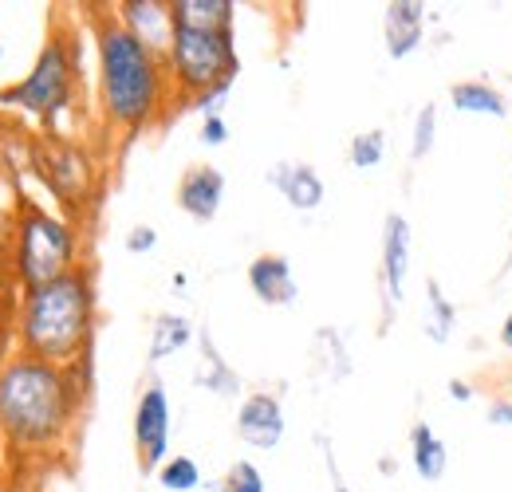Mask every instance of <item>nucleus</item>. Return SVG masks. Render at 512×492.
<instances>
[{"instance_id": "nucleus-23", "label": "nucleus", "mask_w": 512, "mask_h": 492, "mask_svg": "<svg viewBox=\"0 0 512 492\" xmlns=\"http://www.w3.org/2000/svg\"><path fill=\"white\" fill-rule=\"evenodd\" d=\"M434 134H438V107L426 103V107L418 111V119H414V138H410V158H414V162H422V158L434 150Z\"/></svg>"}, {"instance_id": "nucleus-22", "label": "nucleus", "mask_w": 512, "mask_h": 492, "mask_svg": "<svg viewBox=\"0 0 512 492\" xmlns=\"http://www.w3.org/2000/svg\"><path fill=\"white\" fill-rule=\"evenodd\" d=\"M347 158H351L355 170H375L386 158V134L383 130H363V134H355L351 146H347Z\"/></svg>"}, {"instance_id": "nucleus-30", "label": "nucleus", "mask_w": 512, "mask_h": 492, "mask_svg": "<svg viewBox=\"0 0 512 492\" xmlns=\"http://www.w3.org/2000/svg\"><path fill=\"white\" fill-rule=\"evenodd\" d=\"M197 492H225V481H209V485H201Z\"/></svg>"}, {"instance_id": "nucleus-24", "label": "nucleus", "mask_w": 512, "mask_h": 492, "mask_svg": "<svg viewBox=\"0 0 512 492\" xmlns=\"http://www.w3.org/2000/svg\"><path fill=\"white\" fill-rule=\"evenodd\" d=\"M225 492H264V473L253 461H233L225 473Z\"/></svg>"}, {"instance_id": "nucleus-29", "label": "nucleus", "mask_w": 512, "mask_h": 492, "mask_svg": "<svg viewBox=\"0 0 512 492\" xmlns=\"http://www.w3.org/2000/svg\"><path fill=\"white\" fill-rule=\"evenodd\" d=\"M497 339H501V347L512 355V311L505 315V323H501V331H497Z\"/></svg>"}, {"instance_id": "nucleus-33", "label": "nucleus", "mask_w": 512, "mask_h": 492, "mask_svg": "<svg viewBox=\"0 0 512 492\" xmlns=\"http://www.w3.org/2000/svg\"><path fill=\"white\" fill-rule=\"evenodd\" d=\"M509 398H512V394H509Z\"/></svg>"}, {"instance_id": "nucleus-3", "label": "nucleus", "mask_w": 512, "mask_h": 492, "mask_svg": "<svg viewBox=\"0 0 512 492\" xmlns=\"http://www.w3.org/2000/svg\"><path fill=\"white\" fill-rule=\"evenodd\" d=\"M91 331H95V288L83 268L44 288H32L24 296V311H20L24 355L71 367L87 355Z\"/></svg>"}, {"instance_id": "nucleus-1", "label": "nucleus", "mask_w": 512, "mask_h": 492, "mask_svg": "<svg viewBox=\"0 0 512 492\" xmlns=\"http://www.w3.org/2000/svg\"><path fill=\"white\" fill-rule=\"evenodd\" d=\"M79 410L71 367L20 355L0 370V430L24 449H52L64 441Z\"/></svg>"}, {"instance_id": "nucleus-15", "label": "nucleus", "mask_w": 512, "mask_h": 492, "mask_svg": "<svg viewBox=\"0 0 512 492\" xmlns=\"http://www.w3.org/2000/svg\"><path fill=\"white\" fill-rule=\"evenodd\" d=\"M268 182L284 193V201L296 209V213H316L323 205V178L308 166V162H296V166H276L268 174Z\"/></svg>"}, {"instance_id": "nucleus-9", "label": "nucleus", "mask_w": 512, "mask_h": 492, "mask_svg": "<svg viewBox=\"0 0 512 492\" xmlns=\"http://www.w3.org/2000/svg\"><path fill=\"white\" fill-rule=\"evenodd\" d=\"M410 221L402 213H386L383 221V300H386V323L390 311L402 304L406 296V272H410Z\"/></svg>"}, {"instance_id": "nucleus-7", "label": "nucleus", "mask_w": 512, "mask_h": 492, "mask_svg": "<svg viewBox=\"0 0 512 492\" xmlns=\"http://www.w3.org/2000/svg\"><path fill=\"white\" fill-rule=\"evenodd\" d=\"M32 166H36L40 182L67 205H79L91 193V162H87V154L79 146L64 142V138H56V134L32 142Z\"/></svg>"}, {"instance_id": "nucleus-25", "label": "nucleus", "mask_w": 512, "mask_h": 492, "mask_svg": "<svg viewBox=\"0 0 512 492\" xmlns=\"http://www.w3.org/2000/svg\"><path fill=\"white\" fill-rule=\"evenodd\" d=\"M154 245H158V233H154L150 225H134V229L127 233V252H134V256L154 252Z\"/></svg>"}, {"instance_id": "nucleus-21", "label": "nucleus", "mask_w": 512, "mask_h": 492, "mask_svg": "<svg viewBox=\"0 0 512 492\" xmlns=\"http://www.w3.org/2000/svg\"><path fill=\"white\" fill-rule=\"evenodd\" d=\"M154 477H158V485H162L166 492H197L201 489V469H197V461L186 457V453L166 457V465H162Z\"/></svg>"}, {"instance_id": "nucleus-27", "label": "nucleus", "mask_w": 512, "mask_h": 492, "mask_svg": "<svg viewBox=\"0 0 512 492\" xmlns=\"http://www.w3.org/2000/svg\"><path fill=\"white\" fill-rule=\"evenodd\" d=\"M489 426L509 430L512 426V398H493V402H489Z\"/></svg>"}, {"instance_id": "nucleus-20", "label": "nucleus", "mask_w": 512, "mask_h": 492, "mask_svg": "<svg viewBox=\"0 0 512 492\" xmlns=\"http://www.w3.org/2000/svg\"><path fill=\"white\" fill-rule=\"evenodd\" d=\"M426 327V339L430 343H449L453 339V327H457V308L446 300V292H442V284L438 280H426V319H422Z\"/></svg>"}, {"instance_id": "nucleus-26", "label": "nucleus", "mask_w": 512, "mask_h": 492, "mask_svg": "<svg viewBox=\"0 0 512 492\" xmlns=\"http://www.w3.org/2000/svg\"><path fill=\"white\" fill-rule=\"evenodd\" d=\"M225 138H229V123H225L221 115L201 119V142H205V146H225Z\"/></svg>"}, {"instance_id": "nucleus-13", "label": "nucleus", "mask_w": 512, "mask_h": 492, "mask_svg": "<svg viewBox=\"0 0 512 492\" xmlns=\"http://www.w3.org/2000/svg\"><path fill=\"white\" fill-rule=\"evenodd\" d=\"M249 288H253L256 300L268 304V308H288L300 296L292 264L280 252H264V256H256L253 264H249Z\"/></svg>"}, {"instance_id": "nucleus-10", "label": "nucleus", "mask_w": 512, "mask_h": 492, "mask_svg": "<svg viewBox=\"0 0 512 492\" xmlns=\"http://www.w3.org/2000/svg\"><path fill=\"white\" fill-rule=\"evenodd\" d=\"M237 437L253 449H276L284 437V410L276 394H249L237 410Z\"/></svg>"}, {"instance_id": "nucleus-32", "label": "nucleus", "mask_w": 512, "mask_h": 492, "mask_svg": "<svg viewBox=\"0 0 512 492\" xmlns=\"http://www.w3.org/2000/svg\"><path fill=\"white\" fill-rule=\"evenodd\" d=\"M509 256H512V233H509Z\"/></svg>"}, {"instance_id": "nucleus-28", "label": "nucleus", "mask_w": 512, "mask_h": 492, "mask_svg": "<svg viewBox=\"0 0 512 492\" xmlns=\"http://www.w3.org/2000/svg\"><path fill=\"white\" fill-rule=\"evenodd\" d=\"M449 398H453V402H473V382L449 378Z\"/></svg>"}, {"instance_id": "nucleus-31", "label": "nucleus", "mask_w": 512, "mask_h": 492, "mask_svg": "<svg viewBox=\"0 0 512 492\" xmlns=\"http://www.w3.org/2000/svg\"><path fill=\"white\" fill-rule=\"evenodd\" d=\"M335 492H351V489H347V485H339V489H335Z\"/></svg>"}, {"instance_id": "nucleus-19", "label": "nucleus", "mask_w": 512, "mask_h": 492, "mask_svg": "<svg viewBox=\"0 0 512 492\" xmlns=\"http://www.w3.org/2000/svg\"><path fill=\"white\" fill-rule=\"evenodd\" d=\"M190 339H193L190 319H186V315H170V311H162V315L154 319V327H150V363H162L166 355L182 351Z\"/></svg>"}, {"instance_id": "nucleus-4", "label": "nucleus", "mask_w": 512, "mask_h": 492, "mask_svg": "<svg viewBox=\"0 0 512 492\" xmlns=\"http://www.w3.org/2000/svg\"><path fill=\"white\" fill-rule=\"evenodd\" d=\"M166 67H170V83L190 99L229 91L241 71L237 40H233V32L174 28L170 48H166Z\"/></svg>"}, {"instance_id": "nucleus-8", "label": "nucleus", "mask_w": 512, "mask_h": 492, "mask_svg": "<svg viewBox=\"0 0 512 492\" xmlns=\"http://www.w3.org/2000/svg\"><path fill=\"white\" fill-rule=\"evenodd\" d=\"M134 449H138V469L158 473L170 457V394L150 382L138 394L134 406Z\"/></svg>"}, {"instance_id": "nucleus-16", "label": "nucleus", "mask_w": 512, "mask_h": 492, "mask_svg": "<svg viewBox=\"0 0 512 492\" xmlns=\"http://www.w3.org/2000/svg\"><path fill=\"white\" fill-rule=\"evenodd\" d=\"M170 20L174 28H193V32H233L237 4L233 0H170Z\"/></svg>"}, {"instance_id": "nucleus-2", "label": "nucleus", "mask_w": 512, "mask_h": 492, "mask_svg": "<svg viewBox=\"0 0 512 492\" xmlns=\"http://www.w3.org/2000/svg\"><path fill=\"white\" fill-rule=\"evenodd\" d=\"M95 44H99L103 111L119 130L138 134L142 126L154 123V115L166 99V79H170L166 56L154 52L150 44H142L119 16L99 20Z\"/></svg>"}, {"instance_id": "nucleus-11", "label": "nucleus", "mask_w": 512, "mask_h": 492, "mask_svg": "<svg viewBox=\"0 0 512 492\" xmlns=\"http://www.w3.org/2000/svg\"><path fill=\"white\" fill-rule=\"evenodd\" d=\"M383 36L390 60L414 56L426 36V4L422 0H390L383 8Z\"/></svg>"}, {"instance_id": "nucleus-17", "label": "nucleus", "mask_w": 512, "mask_h": 492, "mask_svg": "<svg viewBox=\"0 0 512 492\" xmlns=\"http://www.w3.org/2000/svg\"><path fill=\"white\" fill-rule=\"evenodd\" d=\"M449 103L457 115H485V119H509V99L489 79H461L449 83Z\"/></svg>"}, {"instance_id": "nucleus-5", "label": "nucleus", "mask_w": 512, "mask_h": 492, "mask_svg": "<svg viewBox=\"0 0 512 492\" xmlns=\"http://www.w3.org/2000/svg\"><path fill=\"white\" fill-rule=\"evenodd\" d=\"M67 272H75V233L71 225L24 205L20 225H16V276L24 280V288H44L52 280H60Z\"/></svg>"}, {"instance_id": "nucleus-14", "label": "nucleus", "mask_w": 512, "mask_h": 492, "mask_svg": "<svg viewBox=\"0 0 512 492\" xmlns=\"http://www.w3.org/2000/svg\"><path fill=\"white\" fill-rule=\"evenodd\" d=\"M119 20L127 24L142 44H150L154 52H162V56H166L170 36H174L170 4H162V0H123V4H119Z\"/></svg>"}, {"instance_id": "nucleus-6", "label": "nucleus", "mask_w": 512, "mask_h": 492, "mask_svg": "<svg viewBox=\"0 0 512 492\" xmlns=\"http://www.w3.org/2000/svg\"><path fill=\"white\" fill-rule=\"evenodd\" d=\"M71 87H75V63H71V52H67V44L60 40V36H52V40L40 48V56H36V63H32V71H28L20 83H12V87L0 91V103H4V107H20V111H28V115L52 123L56 115H64L67 111V103H71Z\"/></svg>"}, {"instance_id": "nucleus-18", "label": "nucleus", "mask_w": 512, "mask_h": 492, "mask_svg": "<svg viewBox=\"0 0 512 492\" xmlns=\"http://www.w3.org/2000/svg\"><path fill=\"white\" fill-rule=\"evenodd\" d=\"M410 461H414V473L426 481V485H438L449 469V449L438 433L430 430L426 422H418L410 430Z\"/></svg>"}, {"instance_id": "nucleus-12", "label": "nucleus", "mask_w": 512, "mask_h": 492, "mask_svg": "<svg viewBox=\"0 0 512 492\" xmlns=\"http://www.w3.org/2000/svg\"><path fill=\"white\" fill-rule=\"evenodd\" d=\"M221 201H225V174L217 166H190L178 182V209L209 225L217 213H221Z\"/></svg>"}]
</instances>
